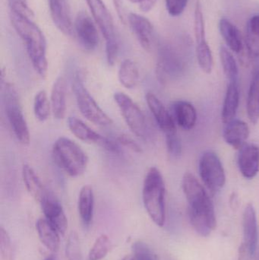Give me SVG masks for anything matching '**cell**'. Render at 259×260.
Masks as SVG:
<instances>
[{
	"instance_id": "cell-28",
	"label": "cell",
	"mask_w": 259,
	"mask_h": 260,
	"mask_svg": "<svg viewBox=\"0 0 259 260\" xmlns=\"http://www.w3.org/2000/svg\"><path fill=\"white\" fill-rule=\"evenodd\" d=\"M245 43L249 56L259 57V15H254L248 21Z\"/></svg>"
},
{
	"instance_id": "cell-6",
	"label": "cell",
	"mask_w": 259,
	"mask_h": 260,
	"mask_svg": "<svg viewBox=\"0 0 259 260\" xmlns=\"http://www.w3.org/2000/svg\"><path fill=\"white\" fill-rule=\"evenodd\" d=\"M6 117L17 140L24 145L30 143V132L20 103L19 97L12 84H6L3 91Z\"/></svg>"
},
{
	"instance_id": "cell-24",
	"label": "cell",
	"mask_w": 259,
	"mask_h": 260,
	"mask_svg": "<svg viewBox=\"0 0 259 260\" xmlns=\"http://www.w3.org/2000/svg\"><path fill=\"white\" fill-rule=\"evenodd\" d=\"M94 194L91 185L82 186L79 192L78 209L81 219L85 225L88 226L94 215Z\"/></svg>"
},
{
	"instance_id": "cell-25",
	"label": "cell",
	"mask_w": 259,
	"mask_h": 260,
	"mask_svg": "<svg viewBox=\"0 0 259 260\" xmlns=\"http://www.w3.org/2000/svg\"><path fill=\"white\" fill-rule=\"evenodd\" d=\"M219 30L228 47L237 53L243 50V41L240 30L227 18H221L219 22Z\"/></svg>"
},
{
	"instance_id": "cell-26",
	"label": "cell",
	"mask_w": 259,
	"mask_h": 260,
	"mask_svg": "<svg viewBox=\"0 0 259 260\" xmlns=\"http://www.w3.org/2000/svg\"><path fill=\"white\" fill-rule=\"evenodd\" d=\"M246 111L249 120L255 124L259 120V68L252 75L248 92Z\"/></svg>"
},
{
	"instance_id": "cell-10",
	"label": "cell",
	"mask_w": 259,
	"mask_h": 260,
	"mask_svg": "<svg viewBox=\"0 0 259 260\" xmlns=\"http://www.w3.org/2000/svg\"><path fill=\"white\" fill-rule=\"evenodd\" d=\"M243 247L249 256L256 252L258 242V221L256 212L252 203L245 207L243 215Z\"/></svg>"
},
{
	"instance_id": "cell-2",
	"label": "cell",
	"mask_w": 259,
	"mask_h": 260,
	"mask_svg": "<svg viewBox=\"0 0 259 260\" xmlns=\"http://www.w3.org/2000/svg\"><path fill=\"white\" fill-rule=\"evenodd\" d=\"M10 19L15 31L24 42L33 68L44 79L48 71V62L44 33L31 18L10 12Z\"/></svg>"
},
{
	"instance_id": "cell-5",
	"label": "cell",
	"mask_w": 259,
	"mask_h": 260,
	"mask_svg": "<svg viewBox=\"0 0 259 260\" xmlns=\"http://www.w3.org/2000/svg\"><path fill=\"white\" fill-rule=\"evenodd\" d=\"M72 91L81 114L88 121L100 126L112 124V119L102 110L91 95L80 73H76L73 78Z\"/></svg>"
},
{
	"instance_id": "cell-1",
	"label": "cell",
	"mask_w": 259,
	"mask_h": 260,
	"mask_svg": "<svg viewBox=\"0 0 259 260\" xmlns=\"http://www.w3.org/2000/svg\"><path fill=\"white\" fill-rule=\"evenodd\" d=\"M182 186L193 229L202 237L209 236L217 226L215 210L210 196L192 173L184 174Z\"/></svg>"
},
{
	"instance_id": "cell-17",
	"label": "cell",
	"mask_w": 259,
	"mask_h": 260,
	"mask_svg": "<svg viewBox=\"0 0 259 260\" xmlns=\"http://www.w3.org/2000/svg\"><path fill=\"white\" fill-rule=\"evenodd\" d=\"M225 142L234 149L240 150L246 144L249 136V127L243 120H234L226 124L223 133Z\"/></svg>"
},
{
	"instance_id": "cell-3",
	"label": "cell",
	"mask_w": 259,
	"mask_h": 260,
	"mask_svg": "<svg viewBox=\"0 0 259 260\" xmlns=\"http://www.w3.org/2000/svg\"><path fill=\"white\" fill-rule=\"evenodd\" d=\"M166 186L161 171L156 167L147 171L142 187V200L151 219L162 227L166 218Z\"/></svg>"
},
{
	"instance_id": "cell-30",
	"label": "cell",
	"mask_w": 259,
	"mask_h": 260,
	"mask_svg": "<svg viewBox=\"0 0 259 260\" xmlns=\"http://www.w3.org/2000/svg\"><path fill=\"white\" fill-rule=\"evenodd\" d=\"M51 111V104L47 93L44 90L38 91L33 99V113L35 117L39 121H46L50 117Z\"/></svg>"
},
{
	"instance_id": "cell-41",
	"label": "cell",
	"mask_w": 259,
	"mask_h": 260,
	"mask_svg": "<svg viewBox=\"0 0 259 260\" xmlns=\"http://www.w3.org/2000/svg\"><path fill=\"white\" fill-rule=\"evenodd\" d=\"M158 0H142L140 3V8L144 12H149L156 4Z\"/></svg>"
},
{
	"instance_id": "cell-8",
	"label": "cell",
	"mask_w": 259,
	"mask_h": 260,
	"mask_svg": "<svg viewBox=\"0 0 259 260\" xmlns=\"http://www.w3.org/2000/svg\"><path fill=\"white\" fill-rule=\"evenodd\" d=\"M199 174L204 184L212 195L220 192L226 183V174L223 165L214 151H205L201 156Z\"/></svg>"
},
{
	"instance_id": "cell-16",
	"label": "cell",
	"mask_w": 259,
	"mask_h": 260,
	"mask_svg": "<svg viewBox=\"0 0 259 260\" xmlns=\"http://www.w3.org/2000/svg\"><path fill=\"white\" fill-rule=\"evenodd\" d=\"M50 16L56 27L64 35H72V23L66 0H48Z\"/></svg>"
},
{
	"instance_id": "cell-38",
	"label": "cell",
	"mask_w": 259,
	"mask_h": 260,
	"mask_svg": "<svg viewBox=\"0 0 259 260\" xmlns=\"http://www.w3.org/2000/svg\"><path fill=\"white\" fill-rule=\"evenodd\" d=\"M189 0H166V8L171 16L180 15L187 8Z\"/></svg>"
},
{
	"instance_id": "cell-42",
	"label": "cell",
	"mask_w": 259,
	"mask_h": 260,
	"mask_svg": "<svg viewBox=\"0 0 259 260\" xmlns=\"http://www.w3.org/2000/svg\"><path fill=\"white\" fill-rule=\"evenodd\" d=\"M122 260H135V258H134L133 255H128V256H125Z\"/></svg>"
},
{
	"instance_id": "cell-20",
	"label": "cell",
	"mask_w": 259,
	"mask_h": 260,
	"mask_svg": "<svg viewBox=\"0 0 259 260\" xmlns=\"http://www.w3.org/2000/svg\"><path fill=\"white\" fill-rule=\"evenodd\" d=\"M50 100L55 118L63 119L66 112V85L62 76L57 78L53 83Z\"/></svg>"
},
{
	"instance_id": "cell-39",
	"label": "cell",
	"mask_w": 259,
	"mask_h": 260,
	"mask_svg": "<svg viewBox=\"0 0 259 260\" xmlns=\"http://www.w3.org/2000/svg\"><path fill=\"white\" fill-rule=\"evenodd\" d=\"M117 140H118L119 143L121 144L123 147H126V148L131 150L133 152L138 153V154L142 153L141 147L130 136L126 134H121L118 136Z\"/></svg>"
},
{
	"instance_id": "cell-15",
	"label": "cell",
	"mask_w": 259,
	"mask_h": 260,
	"mask_svg": "<svg viewBox=\"0 0 259 260\" xmlns=\"http://www.w3.org/2000/svg\"><path fill=\"white\" fill-rule=\"evenodd\" d=\"M128 21L140 45L144 50L149 51L154 39V28L151 21L145 17L135 13L129 14Z\"/></svg>"
},
{
	"instance_id": "cell-4",
	"label": "cell",
	"mask_w": 259,
	"mask_h": 260,
	"mask_svg": "<svg viewBox=\"0 0 259 260\" xmlns=\"http://www.w3.org/2000/svg\"><path fill=\"white\" fill-rule=\"evenodd\" d=\"M52 157L58 168L73 178L82 175L88 165V155L80 145L64 136L53 144Z\"/></svg>"
},
{
	"instance_id": "cell-32",
	"label": "cell",
	"mask_w": 259,
	"mask_h": 260,
	"mask_svg": "<svg viewBox=\"0 0 259 260\" xmlns=\"http://www.w3.org/2000/svg\"><path fill=\"white\" fill-rule=\"evenodd\" d=\"M110 248V241L106 235H102L96 240L89 252L90 260H101L107 255Z\"/></svg>"
},
{
	"instance_id": "cell-43",
	"label": "cell",
	"mask_w": 259,
	"mask_h": 260,
	"mask_svg": "<svg viewBox=\"0 0 259 260\" xmlns=\"http://www.w3.org/2000/svg\"><path fill=\"white\" fill-rule=\"evenodd\" d=\"M129 1H130L131 3H139L140 4L142 0H129Z\"/></svg>"
},
{
	"instance_id": "cell-36",
	"label": "cell",
	"mask_w": 259,
	"mask_h": 260,
	"mask_svg": "<svg viewBox=\"0 0 259 260\" xmlns=\"http://www.w3.org/2000/svg\"><path fill=\"white\" fill-rule=\"evenodd\" d=\"M165 139L169 154L173 157H179L182 153V144L178 136L177 132L165 135Z\"/></svg>"
},
{
	"instance_id": "cell-23",
	"label": "cell",
	"mask_w": 259,
	"mask_h": 260,
	"mask_svg": "<svg viewBox=\"0 0 259 260\" xmlns=\"http://www.w3.org/2000/svg\"><path fill=\"white\" fill-rule=\"evenodd\" d=\"M36 232L41 243L52 253L59 249V235L58 231L46 218H40L36 224Z\"/></svg>"
},
{
	"instance_id": "cell-35",
	"label": "cell",
	"mask_w": 259,
	"mask_h": 260,
	"mask_svg": "<svg viewBox=\"0 0 259 260\" xmlns=\"http://www.w3.org/2000/svg\"><path fill=\"white\" fill-rule=\"evenodd\" d=\"M132 255L135 260H158L156 254L149 245L142 241L132 244Z\"/></svg>"
},
{
	"instance_id": "cell-34",
	"label": "cell",
	"mask_w": 259,
	"mask_h": 260,
	"mask_svg": "<svg viewBox=\"0 0 259 260\" xmlns=\"http://www.w3.org/2000/svg\"><path fill=\"white\" fill-rule=\"evenodd\" d=\"M65 254L68 260H82L80 239L76 232H71L67 241Z\"/></svg>"
},
{
	"instance_id": "cell-14",
	"label": "cell",
	"mask_w": 259,
	"mask_h": 260,
	"mask_svg": "<svg viewBox=\"0 0 259 260\" xmlns=\"http://www.w3.org/2000/svg\"><path fill=\"white\" fill-rule=\"evenodd\" d=\"M239 169L246 179L256 177L259 172V146L256 144L246 143L239 151Z\"/></svg>"
},
{
	"instance_id": "cell-29",
	"label": "cell",
	"mask_w": 259,
	"mask_h": 260,
	"mask_svg": "<svg viewBox=\"0 0 259 260\" xmlns=\"http://www.w3.org/2000/svg\"><path fill=\"white\" fill-rule=\"evenodd\" d=\"M220 59L224 73L229 82H238V66L235 58L231 52L224 46L220 49Z\"/></svg>"
},
{
	"instance_id": "cell-31",
	"label": "cell",
	"mask_w": 259,
	"mask_h": 260,
	"mask_svg": "<svg viewBox=\"0 0 259 260\" xmlns=\"http://www.w3.org/2000/svg\"><path fill=\"white\" fill-rule=\"evenodd\" d=\"M196 56L201 70L206 74H211L214 67V59L212 52L206 40L196 43Z\"/></svg>"
},
{
	"instance_id": "cell-12",
	"label": "cell",
	"mask_w": 259,
	"mask_h": 260,
	"mask_svg": "<svg viewBox=\"0 0 259 260\" xmlns=\"http://www.w3.org/2000/svg\"><path fill=\"white\" fill-rule=\"evenodd\" d=\"M40 204L46 219L60 235H65L68 228V221L60 202L48 192Z\"/></svg>"
},
{
	"instance_id": "cell-7",
	"label": "cell",
	"mask_w": 259,
	"mask_h": 260,
	"mask_svg": "<svg viewBox=\"0 0 259 260\" xmlns=\"http://www.w3.org/2000/svg\"><path fill=\"white\" fill-rule=\"evenodd\" d=\"M114 98L129 129L138 137L147 139L149 137V126L145 115L141 108L125 93L116 92Z\"/></svg>"
},
{
	"instance_id": "cell-22",
	"label": "cell",
	"mask_w": 259,
	"mask_h": 260,
	"mask_svg": "<svg viewBox=\"0 0 259 260\" xmlns=\"http://www.w3.org/2000/svg\"><path fill=\"white\" fill-rule=\"evenodd\" d=\"M21 174L27 192L36 202L41 203L48 194V192L44 187L38 174L30 165H24L22 168Z\"/></svg>"
},
{
	"instance_id": "cell-44",
	"label": "cell",
	"mask_w": 259,
	"mask_h": 260,
	"mask_svg": "<svg viewBox=\"0 0 259 260\" xmlns=\"http://www.w3.org/2000/svg\"><path fill=\"white\" fill-rule=\"evenodd\" d=\"M44 260H56V259H55L54 256H48V257H47V259H45Z\"/></svg>"
},
{
	"instance_id": "cell-27",
	"label": "cell",
	"mask_w": 259,
	"mask_h": 260,
	"mask_svg": "<svg viewBox=\"0 0 259 260\" xmlns=\"http://www.w3.org/2000/svg\"><path fill=\"white\" fill-rule=\"evenodd\" d=\"M139 77V70L136 63L131 59H125L118 72L120 84L127 89H132L138 85Z\"/></svg>"
},
{
	"instance_id": "cell-40",
	"label": "cell",
	"mask_w": 259,
	"mask_h": 260,
	"mask_svg": "<svg viewBox=\"0 0 259 260\" xmlns=\"http://www.w3.org/2000/svg\"><path fill=\"white\" fill-rule=\"evenodd\" d=\"M114 2V6H115V9L117 10V15L120 17V20L123 21V23L126 22L125 19H126V12H125L124 7H123V3L121 0H113Z\"/></svg>"
},
{
	"instance_id": "cell-33",
	"label": "cell",
	"mask_w": 259,
	"mask_h": 260,
	"mask_svg": "<svg viewBox=\"0 0 259 260\" xmlns=\"http://www.w3.org/2000/svg\"><path fill=\"white\" fill-rule=\"evenodd\" d=\"M194 34L196 43L206 40L205 20H204V15L202 13V5L199 1H197L196 8H195Z\"/></svg>"
},
{
	"instance_id": "cell-9",
	"label": "cell",
	"mask_w": 259,
	"mask_h": 260,
	"mask_svg": "<svg viewBox=\"0 0 259 260\" xmlns=\"http://www.w3.org/2000/svg\"><path fill=\"white\" fill-rule=\"evenodd\" d=\"M76 35L81 46L88 51H93L99 44L98 33L91 17L85 12H80L75 24Z\"/></svg>"
},
{
	"instance_id": "cell-21",
	"label": "cell",
	"mask_w": 259,
	"mask_h": 260,
	"mask_svg": "<svg viewBox=\"0 0 259 260\" xmlns=\"http://www.w3.org/2000/svg\"><path fill=\"white\" fill-rule=\"evenodd\" d=\"M240 105V90L238 82H230L227 88L222 108V122L225 125L235 120Z\"/></svg>"
},
{
	"instance_id": "cell-19",
	"label": "cell",
	"mask_w": 259,
	"mask_h": 260,
	"mask_svg": "<svg viewBox=\"0 0 259 260\" xmlns=\"http://www.w3.org/2000/svg\"><path fill=\"white\" fill-rule=\"evenodd\" d=\"M173 117L175 121L181 128L191 130L197 122V112L196 108L190 102L177 101L173 105Z\"/></svg>"
},
{
	"instance_id": "cell-18",
	"label": "cell",
	"mask_w": 259,
	"mask_h": 260,
	"mask_svg": "<svg viewBox=\"0 0 259 260\" xmlns=\"http://www.w3.org/2000/svg\"><path fill=\"white\" fill-rule=\"evenodd\" d=\"M68 127L77 139L87 143L97 144L103 147L107 139L91 129L88 125L76 117H68Z\"/></svg>"
},
{
	"instance_id": "cell-37",
	"label": "cell",
	"mask_w": 259,
	"mask_h": 260,
	"mask_svg": "<svg viewBox=\"0 0 259 260\" xmlns=\"http://www.w3.org/2000/svg\"><path fill=\"white\" fill-rule=\"evenodd\" d=\"M0 250L2 256L6 260L12 259V245L7 232L3 228L0 229Z\"/></svg>"
},
{
	"instance_id": "cell-13",
	"label": "cell",
	"mask_w": 259,
	"mask_h": 260,
	"mask_svg": "<svg viewBox=\"0 0 259 260\" xmlns=\"http://www.w3.org/2000/svg\"><path fill=\"white\" fill-rule=\"evenodd\" d=\"M145 100L157 124L164 132V134L177 132L173 116L154 93L147 92L145 95Z\"/></svg>"
},
{
	"instance_id": "cell-11",
	"label": "cell",
	"mask_w": 259,
	"mask_h": 260,
	"mask_svg": "<svg viewBox=\"0 0 259 260\" xmlns=\"http://www.w3.org/2000/svg\"><path fill=\"white\" fill-rule=\"evenodd\" d=\"M96 24L99 27L106 42L117 40L115 34L114 20L102 0H85Z\"/></svg>"
}]
</instances>
